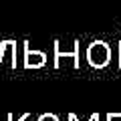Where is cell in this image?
<instances>
[{"label": "cell", "mask_w": 121, "mask_h": 121, "mask_svg": "<svg viewBox=\"0 0 121 121\" xmlns=\"http://www.w3.org/2000/svg\"><path fill=\"white\" fill-rule=\"evenodd\" d=\"M40 121H56V119L52 115H44V117H40Z\"/></svg>", "instance_id": "5"}, {"label": "cell", "mask_w": 121, "mask_h": 121, "mask_svg": "<svg viewBox=\"0 0 121 121\" xmlns=\"http://www.w3.org/2000/svg\"><path fill=\"white\" fill-rule=\"evenodd\" d=\"M6 59L12 67H16V43L14 40H2V44H0V65Z\"/></svg>", "instance_id": "3"}, {"label": "cell", "mask_w": 121, "mask_h": 121, "mask_svg": "<svg viewBox=\"0 0 121 121\" xmlns=\"http://www.w3.org/2000/svg\"><path fill=\"white\" fill-rule=\"evenodd\" d=\"M119 67H121V43H119Z\"/></svg>", "instance_id": "6"}, {"label": "cell", "mask_w": 121, "mask_h": 121, "mask_svg": "<svg viewBox=\"0 0 121 121\" xmlns=\"http://www.w3.org/2000/svg\"><path fill=\"white\" fill-rule=\"evenodd\" d=\"M24 44V67H32V69H36V67H43L44 60H47V55L40 51H30L28 43H22Z\"/></svg>", "instance_id": "2"}, {"label": "cell", "mask_w": 121, "mask_h": 121, "mask_svg": "<svg viewBox=\"0 0 121 121\" xmlns=\"http://www.w3.org/2000/svg\"><path fill=\"white\" fill-rule=\"evenodd\" d=\"M109 59H111V48H109L107 43H103V40H93L89 44V48H87V60L93 67L101 69V67H105L109 63Z\"/></svg>", "instance_id": "1"}, {"label": "cell", "mask_w": 121, "mask_h": 121, "mask_svg": "<svg viewBox=\"0 0 121 121\" xmlns=\"http://www.w3.org/2000/svg\"><path fill=\"white\" fill-rule=\"evenodd\" d=\"M79 40H73V51H63L60 48V43L59 40H55V59L56 63H59V59H63V56H71V59H75V67H79Z\"/></svg>", "instance_id": "4"}]
</instances>
